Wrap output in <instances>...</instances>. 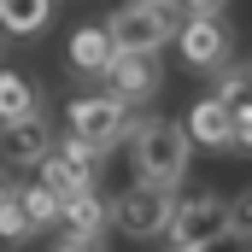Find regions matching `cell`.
I'll return each instance as SVG.
<instances>
[{
	"mask_svg": "<svg viewBox=\"0 0 252 252\" xmlns=\"http://www.w3.org/2000/svg\"><path fill=\"white\" fill-rule=\"evenodd\" d=\"M64 59H70L76 76H112V64H118V41H112L106 24H82V30L70 35Z\"/></svg>",
	"mask_w": 252,
	"mask_h": 252,
	"instance_id": "obj_11",
	"label": "cell"
},
{
	"mask_svg": "<svg viewBox=\"0 0 252 252\" xmlns=\"http://www.w3.org/2000/svg\"><path fill=\"white\" fill-rule=\"evenodd\" d=\"M53 18V0H0V30L6 35H35Z\"/></svg>",
	"mask_w": 252,
	"mask_h": 252,
	"instance_id": "obj_14",
	"label": "cell"
},
{
	"mask_svg": "<svg viewBox=\"0 0 252 252\" xmlns=\"http://www.w3.org/2000/svg\"><path fill=\"white\" fill-rule=\"evenodd\" d=\"M41 112V88L18 70H0V124H24Z\"/></svg>",
	"mask_w": 252,
	"mask_h": 252,
	"instance_id": "obj_13",
	"label": "cell"
},
{
	"mask_svg": "<svg viewBox=\"0 0 252 252\" xmlns=\"http://www.w3.org/2000/svg\"><path fill=\"white\" fill-rule=\"evenodd\" d=\"M193 147H211V153H223V147H235V112L217 100V94H205V100H193L188 118H182Z\"/></svg>",
	"mask_w": 252,
	"mask_h": 252,
	"instance_id": "obj_10",
	"label": "cell"
},
{
	"mask_svg": "<svg viewBox=\"0 0 252 252\" xmlns=\"http://www.w3.org/2000/svg\"><path fill=\"white\" fill-rule=\"evenodd\" d=\"M235 147H247V153H252V100H247V106H235Z\"/></svg>",
	"mask_w": 252,
	"mask_h": 252,
	"instance_id": "obj_18",
	"label": "cell"
},
{
	"mask_svg": "<svg viewBox=\"0 0 252 252\" xmlns=\"http://www.w3.org/2000/svg\"><path fill=\"white\" fill-rule=\"evenodd\" d=\"M30 235H35V223H30V211H24L18 188H12V199L0 205V241H6V247H18V241H30Z\"/></svg>",
	"mask_w": 252,
	"mask_h": 252,
	"instance_id": "obj_16",
	"label": "cell"
},
{
	"mask_svg": "<svg viewBox=\"0 0 252 252\" xmlns=\"http://www.w3.org/2000/svg\"><path fill=\"white\" fill-rule=\"evenodd\" d=\"M18 199H24V211H30V223H35V229H53V223H64V199L47 188L41 176H35V182H24V188H18Z\"/></svg>",
	"mask_w": 252,
	"mask_h": 252,
	"instance_id": "obj_15",
	"label": "cell"
},
{
	"mask_svg": "<svg viewBox=\"0 0 252 252\" xmlns=\"http://www.w3.org/2000/svg\"><path fill=\"white\" fill-rule=\"evenodd\" d=\"M247 247V241H235V235H229V241H223V247H211V252H241Z\"/></svg>",
	"mask_w": 252,
	"mask_h": 252,
	"instance_id": "obj_21",
	"label": "cell"
},
{
	"mask_svg": "<svg viewBox=\"0 0 252 252\" xmlns=\"http://www.w3.org/2000/svg\"><path fill=\"white\" fill-rule=\"evenodd\" d=\"M158 88H164L158 59H135V53H118L112 76H106V94H118L124 106H153V100H158Z\"/></svg>",
	"mask_w": 252,
	"mask_h": 252,
	"instance_id": "obj_9",
	"label": "cell"
},
{
	"mask_svg": "<svg viewBox=\"0 0 252 252\" xmlns=\"http://www.w3.org/2000/svg\"><path fill=\"white\" fill-rule=\"evenodd\" d=\"M53 124L35 112V118H24V124H0V158L6 164H18V170H41L47 158H53Z\"/></svg>",
	"mask_w": 252,
	"mask_h": 252,
	"instance_id": "obj_8",
	"label": "cell"
},
{
	"mask_svg": "<svg viewBox=\"0 0 252 252\" xmlns=\"http://www.w3.org/2000/svg\"><path fill=\"white\" fill-rule=\"evenodd\" d=\"M106 229H112V199H106L100 188L70 193V199H64V235H82V241H106Z\"/></svg>",
	"mask_w": 252,
	"mask_h": 252,
	"instance_id": "obj_12",
	"label": "cell"
},
{
	"mask_svg": "<svg viewBox=\"0 0 252 252\" xmlns=\"http://www.w3.org/2000/svg\"><path fill=\"white\" fill-rule=\"evenodd\" d=\"M0 53H6V30H0Z\"/></svg>",
	"mask_w": 252,
	"mask_h": 252,
	"instance_id": "obj_23",
	"label": "cell"
},
{
	"mask_svg": "<svg viewBox=\"0 0 252 252\" xmlns=\"http://www.w3.org/2000/svg\"><path fill=\"white\" fill-rule=\"evenodd\" d=\"M129 158H135V182L176 193V182L188 176V158H193L182 118H141V129L129 135Z\"/></svg>",
	"mask_w": 252,
	"mask_h": 252,
	"instance_id": "obj_1",
	"label": "cell"
},
{
	"mask_svg": "<svg viewBox=\"0 0 252 252\" xmlns=\"http://www.w3.org/2000/svg\"><path fill=\"white\" fill-rule=\"evenodd\" d=\"M229 241V199L211 188L188 193L182 205H176V223H170V235H164V247L170 252H211Z\"/></svg>",
	"mask_w": 252,
	"mask_h": 252,
	"instance_id": "obj_5",
	"label": "cell"
},
{
	"mask_svg": "<svg viewBox=\"0 0 252 252\" xmlns=\"http://www.w3.org/2000/svg\"><path fill=\"white\" fill-rule=\"evenodd\" d=\"M64 129H70V141H82V147H94V153H112L118 141H129L141 118H135V106H124L118 94H76L70 106H64Z\"/></svg>",
	"mask_w": 252,
	"mask_h": 252,
	"instance_id": "obj_3",
	"label": "cell"
},
{
	"mask_svg": "<svg viewBox=\"0 0 252 252\" xmlns=\"http://www.w3.org/2000/svg\"><path fill=\"white\" fill-rule=\"evenodd\" d=\"M176 193L170 188H153V182H135L112 199V229L129 235V241H164L170 223H176Z\"/></svg>",
	"mask_w": 252,
	"mask_h": 252,
	"instance_id": "obj_4",
	"label": "cell"
},
{
	"mask_svg": "<svg viewBox=\"0 0 252 252\" xmlns=\"http://www.w3.org/2000/svg\"><path fill=\"white\" fill-rule=\"evenodd\" d=\"M182 24H188V12H176V0H124L106 18L118 53H135V59H158L182 35Z\"/></svg>",
	"mask_w": 252,
	"mask_h": 252,
	"instance_id": "obj_2",
	"label": "cell"
},
{
	"mask_svg": "<svg viewBox=\"0 0 252 252\" xmlns=\"http://www.w3.org/2000/svg\"><path fill=\"white\" fill-rule=\"evenodd\" d=\"M53 252H106V241H82V235H59Z\"/></svg>",
	"mask_w": 252,
	"mask_h": 252,
	"instance_id": "obj_20",
	"label": "cell"
},
{
	"mask_svg": "<svg viewBox=\"0 0 252 252\" xmlns=\"http://www.w3.org/2000/svg\"><path fill=\"white\" fill-rule=\"evenodd\" d=\"M176 53H182V64H188L193 76H211L217 82L235 64V30L223 18H188L182 35H176Z\"/></svg>",
	"mask_w": 252,
	"mask_h": 252,
	"instance_id": "obj_6",
	"label": "cell"
},
{
	"mask_svg": "<svg viewBox=\"0 0 252 252\" xmlns=\"http://www.w3.org/2000/svg\"><path fill=\"white\" fill-rule=\"evenodd\" d=\"M6 199H12V188H6V182H0V205H6Z\"/></svg>",
	"mask_w": 252,
	"mask_h": 252,
	"instance_id": "obj_22",
	"label": "cell"
},
{
	"mask_svg": "<svg viewBox=\"0 0 252 252\" xmlns=\"http://www.w3.org/2000/svg\"><path fill=\"white\" fill-rule=\"evenodd\" d=\"M176 6H182L188 18H223V6H229V0H176Z\"/></svg>",
	"mask_w": 252,
	"mask_h": 252,
	"instance_id": "obj_19",
	"label": "cell"
},
{
	"mask_svg": "<svg viewBox=\"0 0 252 252\" xmlns=\"http://www.w3.org/2000/svg\"><path fill=\"white\" fill-rule=\"evenodd\" d=\"M41 182L59 193V199H70V193H88L94 182H100V153L64 135V147H53V158L41 164Z\"/></svg>",
	"mask_w": 252,
	"mask_h": 252,
	"instance_id": "obj_7",
	"label": "cell"
},
{
	"mask_svg": "<svg viewBox=\"0 0 252 252\" xmlns=\"http://www.w3.org/2000/svg\"><path fill=\"white\" fill-rule=\"evenodd\" d=\"M229 235L252 247V188H241L235 199H229Z\"/></svg>",
	"mask_w": 252,
	"mask_h": 252,
	"instance_id": "obj_17",
	"label": "cell"
}]
</instances>
